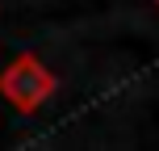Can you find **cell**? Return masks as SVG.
<instances>
[{
	"label": "cell",
	"instance_id": "cell-2",
	"mask_svg": "<svg viewBox=\"0 0 159 151\" xmlns=\"http://www.w3.org/2000/svg\"><path fill=\"white\" fill-rule=\"evenodd\" d=\"M155 8H159V0H155Z\"/></svg>",
	"mask_w": 159,
	"mask_h": 151
},
{
	"label": "cell",
	"instance_id": "cell-1",
	"mask_svg": "<svg viewBox=\"0 0 159 151\" xmlns=\"http://www.w3.org/2000/svg\"><path fill=\"white\" fill-rule=\"evenodd\" d=\"M55 92H59V76L50 72L34 50H21V55L0 72V97H4L17 113H38Z\"/></svg>",
	"mask_w": 159,
	"mask_h": 151
}]
</instances>
